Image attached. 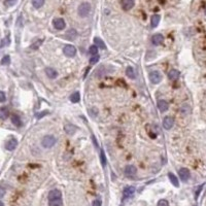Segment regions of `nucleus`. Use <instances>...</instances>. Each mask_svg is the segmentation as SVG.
I'll use <instances>...</instances> for the list:
<instances>
[{
	"label": "nucleus",
	"instance_id": "nucleus-1",
	"mask_svg": "<svg viewBox=\"0 0 206 206\" xmlns=\"http://www.w3.org/2000/svg\"><path fill=\"white\" fill-rule=\"evenodd\" d=\"M90 12H91V4L89 2H83L77 8L78 16L81 18L88 17Z\"/></svg>",
	"mask_w": 206,
	"mask_h": 206
},
{
	"label": "nucleus",
	"instance_id": "nucleus-2",
	"mask_svg": "<svg viewBox=\"0 0 206 206\" xmlns=\"http://www.w3.org/2000/svg\"><path fill=\"white\" fill-rule=\"evenodd\" d=\"M56 142H57V139H56L55 136L47 135L41 140V144H42V146L45 147V149H51V147H53L56 144Z\"/></svg>",
	"mask_w": 206,
	"mask_h": 206
},
{
	"label": "nucleus",
	"instance_id": "nucleus-3",
	"mask_svg": "<svg viewBox=\"0 0 206 206\" xmlns=\"http://www.w3.org/2000/svg\"><path fill=\"white\" fill-rule=\"evenodd\" d=\"M149 81H151L152 83H154V85L159 83L160 81H162V74L160 73L159 71H152V72L149 73Z\"/></svg>",
	"mask_w": 206,
	"mask_h": 206
},
{
	"label": "nucleus",
	"instance_id": "nucleus-4",
	"mask_svg": "<svg viewBox=\"0 0 206 206\" xmlns=\"http://www.w3.org/2000/svg\"><path fill=\"white\" fill-rule=\"evenodd\" d=\"M63 52H64V55L67 56V57H74L76 55V49L71 44H67L64 47L63 49Z\"/></svg>",
	"mask_w": 206,
	"mask_h": 206
},
{
	"label": "nucleus",
	"instance_id": "nucleus-5",
	"mask_svg": "<svg viewBox=\"0 0 206 206\" xmlns=\"http://www.w3.org/2000/svg\"><path fill=\"white\" fill-rule=\"evenodd\" d=\"M53 25H54L55 29H57V30H63L66 27V23L62 18H56L53 21Z\"/></svg>",
	"mask_w": 206,
	"mask_h": 206
},
{
	"label": "nucleus",
	"instance_id": "nucleus-6",
	"mask_svg": "<svg viewBox=\"0 0 206 206\" xmlns=\"http://www.w3.org/2000/svg\"><path fill=\"white\" fill-rule=\"evenodd\" d=\"M178 175H179L180 179L183 181H188L190 179V176H191V173H190L189 169L187 168H181L178 171Z\"/></svg>",
	"mask_w": 206,
	"mask_h": 206
},
{
	"label": "nucleus",
	"instance_id": "nucleus-7",
	"mask_svg": "<svg viewBox=\"0 0 206 206\" xmlns=\"http://www.w3.org/2000/svg\"><path fill=\"white\" fill-rule=\"evenodd\" d=\"M174 125V118L172 116H166L163 121V127L166 129V130H169L171 129Z\"/></svg>",
	"mask_w": 206,
	"mask_h": 206
},
{
	"label": "nucleus",
	"instance_id": "nucleus-8",
	"mask_svg": "<svg viewBox=\"0 0 206 206\" xmlns=\"http://www.w3.org/2000/svg\"><path fill=\"white\" fill-rule=\"evenodd\" d=\"M134 193H135V188H134V187H131V185H129V187L125 188V190H124V192H123L124 199H128V198L132 197L133 195H134Z\"/></svg>",
	"mask_w": 206,
	"mask_h": 206
},
{
	"label": "nucleus",
	"instance_id": "nucleus-9",
	"mask_svg": "<svg viewBox=\"0 0 206 206\" xmlns=\"http://www.w3.org/2000/svg\"><path fill=\"white\" fill-rule=\"evenodd\" d=\"M136 172H137V169H136L135 166H133V165L126 166V168H125V174H126L127 176H129V177H132V176L135 175Z\"/></svg>",
	"mask_w": 206,
	"mask_h": 206
},
{
	"label": "nucleus",
	"instance_id": "nucleus-10",
	"mask_svg": "<svg viewBox=\"0 0 206 206\" xmlns=\"http://www.w3.org/2000/svg\"><path fill=\"white\" fill-rule=\"evenodd\" d=\"M17 145H18V140L16 139V138H12V139H10L6 142L5 149H6L7 151H10V152H12V151H14V149L17 147Z\"/></svg>",
	"mask_w": 206,
	"mask_h": 206
},
{
	"label": "nucleus",
	"instance_id": "nucleus-11",
	"mask_svg": "<svg viewBox=\"0 0 206 206\" xmlns=\"http://www.w3.org/2000/svg\"><path fill=\"white\" fill-rule=\"evenodd\" d=\"M135 4L134 0H122V7L124 10H130Z\"/></svg>",
	"mask_w": 206,
	"mask_h": 206
},
{
	"label": "nucleus",
	"instance_id": "nucleus-12",
	"mask_svg": "<svg viewBox=\"0 0 206 206\" xmlns=\"http://www.w3.org/2000/svg\"><path fill=\"white\" fill-rule=\"evenodd\" d=\"M164 41V36L162 34L158 33V34H155L153 35L152 37V42L154 45H159V44H162Z\"/></svg>",
	"mask_w": 206,
	"mask_h": 206
},
{
	"label": "nucleus",
	"instance_id": "nucleus-13",
	"mask_svg": "<svg viewBox=\"0 0 206 206\" xmlns=\"http://www.w3.org/2000/svg\"><path fill=\"white\" fill-rule=\"evenodd\" d=\"M62 197V193L60 190H52L50 193H49V200H53V199H59Z\"/></svg>",
	"mask_w": 206,
	"mask_h": 206
},
{
	"label": "nucleus",
	"instance_id": "nucleus-14",
	"mask_svg": "<svg viewBox=\"0 0 206 206\" xmlns=\"http://www.w3.org/2000/svg\"><path fill=\"white\" fill-rule=\"evenodd\" d=\"M45 74H47V77L52 78V79H54V78H56L58 76V72L55 70L54 68H52V67H47V68H45Z\"/></svg>",
	"mask_w": 206,
	"mask_h": 206
},
{
	"label": "nucleus",
	"instance_id": "nucleus-15",
	"mask_svg": "<svg viewBox=\"0 0 206 206\" xmlns=\"http://www.w3.org/2000/svg\"><path fill=\"white\" fill-rule=\"evenodd\" d=\"M158 108L160 109V112H165L167 109H168V103L165 101V100H159L158 101Z\"/></svg>",
	"mask_w": 206,
	"mask_h": 206
},
{
	"label": "nucleus",
	"instance_id": "nucleus-16",
	"mask_svg": "<svg viewBox=\"0 0 206 206\" xmlns=\"http://www.w3.org/2000/svg\"><path fill=\"white\" fill-rule=\"evenodd\" d=\"M64 130L65 132L67 133V134H69V135H72V134H74V132L76 131V127L74 125H72V124H66L64 127Z\"/></svg>",
	"mask_w": 206,
	"mask_h": 206
},
{
	"label": "nucleus",
	"instance_id": "nucleus-17",
	"mask_svg": "<svg viewBox=\"0 0 206 206\" xmlns=\"http://www.w3.org/2000/svg\"><path fill=\"white\" fill-rule=\"evenodd\" d=\"M94 43H95L96 47H100V49H102V50H105V49H106V45H105L104 41L102 40L101 38H99V37H95L94 38Z\"/></svg>",
	"mask_w": 206,
	"mask_h": 206
},
{
	"label": "nucleus",
	"instance_id": "nucleus-18",
	"mask_svg": "<svg viewBox=\"0 0 206 206\" xmlns=\"http://www.w3.org/2000/svg\"><path fill=\"white\" fill-rule=\"evenodd\" d=\"M178 76H179V71L178 70L172 69V70L169 71L168 77H169V79H171V81H175V79H177Z\"/></svg>",
	"mask_w": 206,
	"mask_h": 206
},
{
	"label": "nucleus",
	"instance_id": "nucleus-19",
	"mask_svg": "<svg viewBox=\"0 0 206 206\" xmlns=\"http://www.w3.org/2000/svg\"><path fill=\"white\" fill-rule=\"evenodd\" d=\"M10 116V112H8V108L7 107H1L0 108V118L1 120H6Z\"/></svg>",
	"mask_w": 206,
	"mask_h": 206
},
{
	"label": "nucleus",
	"instance_id": "nucleus-20",
	"mask_svg": "<svg viewBox=\"0 0 206 206\" xmlns=\"http://www.w3.org/2000/svg\"><path fill=\"white\" fill-rule=\"evenodd\" d=\"M168 177H169V179H170V181H171V183H172L174 187H176V188H178L179 187V183H178V179H177V177H176L173 173H171V172H169L168 173Z\"/></svg>",
	"mask_w": 206,
	"mask_h": 206
},
{
	"label": "nucleus",
	"instance_id": "nucleus-21",
	"mask_svg": "<svg viewBox=\"0 0 206 206\" xmlns=\"http://www.w3.org/2000/svg\"><path fill=\"white\" fill-rule=\"evenodd\" d=\"M159 22H160V16L159 14H154L151 19V25H152L153 28H156L158 25H159Z\"/></svg>",
	"mask_w": 206,
	"mask_h": 206
},
{
	"label": "nucleus",
	"instance_id": "nucleus-22",
	"mask_svg": "<svg viewBox=\"0 0 206 206\" xmlns=\"http://www.w3.org/2000/svg\"><path fill=\"white\" fill-rule=\"evenodd\" d=\"M76 36H77V32H76L74 29H70L69 31H67L66 38H67V39H69V40H73Z\"/></svg>",
	"mask_w": 206,
	"mask_h": 206
},
{
	"label": "nucleus",
	"instance_id": "nucleus-23",
	"mask_svg": "<svg viewBox=\"0 0 206 206\" xmlns=\"http://www.w3.org/2000/svg\"><path fill=\"white\" fill-rule=\"evenodd\" d=\"M10 120H12V123L14 124V126H17V127H21L22 126V121H21V118H20L19 116L14 114V116H12Z\"/></svg>",
	"mask_w": 206,
	"mask_h": 206
},
{
	"label": "nucleus",
	"instance_id": "nucleus-24",
	"mask_svg": "<svg viewBox=\"0 0 206 206\" xmlns=\"http://www.w3.org/2000/svg\"><path fill=\"white\" fill-rule=\"evenodd\" d=\"M62 205H63V202H62L61 198H59V199L49 200V206H62Z\"/></svg>",
	"mask_w": 206,
	"mask_h": 206
},
{
	"label": "nucleus",
	"instance_id": "nucleus-25",
	"mask_svg": "<svg viewBox=\"0 0 206 206\" xmlns=\"http://www.w3.org/2000/svg\"><path fill=\"white\" fill-rule=\"evenodd\" d=\"M126 75L128 76L129 78H135L136 77L135 71H134V69H133L132 67H127V69H126Z\"/></svg>",
	"mask_w": 206,
	"mask_h": 206
},
{
	"label": "nucleus",
	"instance_id": "nucleus-26",
	"mask_svg": "<svg viewBox=\"0 0 206 206\" xmlns=\"http://www.w3.org/2000/svg\"><path fill=\"white\" fill-rule=\"evenodd\" d=\"M79 100H81V95H79L78 92L73 93L70 96V101L73 102V103H77V102H79Z\"/></svg>",
	"mask_w": 206,
	"mask_h": 206
},
{
	"label": "nucleus",
	"instance_id": "nucleus-27",
	"mask_svg": "<svg viewBox=\"0 0 206 206\" xmlns=\"http://www.w3.org/2000/svg\"><path fill=\"white\" fill-rule=\"evenodd\" d=\"M44 4V0H32V5L35 8H40Z\"/></svg>",
	"mask_w": 206,
	"mask_h": 206
},
{
	"label": "nucleus",
	"instance_id": "nucleus-28",
	"mask_svg": "<svg viewBox=\"0 0 206 206\" xmlns=\"http://www.w3.org/2000/svg\"><path fill=\"white\" fill-rule=\"evenodd\" d=\"M100 161H101V164L103 167L106 166V157H105L104 151H103V149L100 151Z\"/></svg>",
	"mask_w": 206,
	"mask_h": 206
},
{
	"label": "nucleus",
	"instance_id": "nucleus-29",
	"mask_svg": "<svg viewBox=\"0 0 206 206\" xmlns=\"http://www.w3.org/2000/svg\"><path fill=\"white\" fill-rule=\"evenodd\" d=\"M10 37L7 36V37H5L4 39H2V41H1V43H0V47L2 49V47H6V45L10 44Z\"/></svg>",
	"mask_w": 206,
	"mask_h": 206
},
{
	"label": "nucleus",
	"instance_id": "nucleus-30",
	"mask_svg": "<svg viewBox=\"0 0 206 206\" xmlns=\"http://www.w3.org/2000/svg\"><path fill=\"white\" fill-rule=\"evenodd\" d=\"M191 112V107L189 105H183L181 106V114H189Z\"/></svg>",
	"mask_w": 206,
	"mask_h": 206
},
{
	"label": "nucleus",
	"instance_id": "nucleus-31",
	"mask_svg": "<svg viewBox=\"0 0 206 206\" xmlns=\"http://www.w3.org/2000/svg\"><path fill=\"white\" fill-rule=\"evenodd\" d=\"M18 0H4V5L7 7L14 6L16 3H17Z\"/></svg>",
	"mask_w": 206,
	"mask_h": 206
},
{
	"label": "nucleus",
	"instance_id": "nucleus-32",
	"mask_svg": "<svg viewBox=\"0 0 206 206\" xmlns=\"http://www.w3.org/2000/svg\"><path fill=\"white\" fill-rule=\"evenodd\" d=\"M90 54L92 55V56H96L97 55V53H98V47H96V45H91L90 47Z\"/></svg>",
	"mask_w": 206,
	"mask_h": 206
},
{
	"label": "nucleus",
	"instance_id": "nucleus-33",
	"mask_svg": "<svg viewBox=\"0 0 206 206\" xmlns=\"http://www.w3.org/2000/svg\"><path fill=\"white\" fill-rule=\"evenodd\" d=\"M157 206H169V202L165 199H161V200H159Z\"/></svg>",
	"mask_w": 206,
	"mask_h": 206
},
{
	"label": "nucleus",
	"instance_id": "nucleus-34",
	"mask_svg": "<svg viewBox=\"0 0 206 206\" xmlns=\"http://www.w3.org/2000/svg\"><path fill=\"white\" fill-rule=\"evenodd\" d=\"M98 61H99V56H98V55H96V56H93V57L91 58L90 63H91V64H96Z\"/></svg>",
	"mask_w": 206,
	"mask_h": 206
},
{
	"label": "nucleus",
	"instance_id": "nucleus-35",
	"mask_svg": "<svg viewBox=\"0 0 206 206\" xmlns=\"http://www.w3.org/2000/svg\"><path fill=\"white\" fill-rule=\"evenodd\" d=\"M10 62V56H5V57H3L2 61H1V64H2V65H6V64H8Z\"/></svg>",
	"mask_w": 206,
	"mask_h": 206
},
{
	"label": "nucleus",
	"instance_id": "nucleus-36",
	"mask_svg": "<svg viewBox=\"0 0 206 206\" xmlns=\"http://www.w3.org/2000/svg\"><path fill=\"white\" fill-rule=\"evenodd\" d=\"M5 100H6V96L2 91H0V102H4Z\"/></svg>",
	"mask_w": 206,
	"mask_h": 206
},
{
	"label": "nucleus",
	"instance_id": "nucleus-37",
	"mask_svg": "<svg viewBox=\"0 0 206 206\" xmlns=\"http://www.w3.org/2000/svg\"><path fill=\"white\" fill-rule=\"evenodd\" d=\"M40 42H42V40H38V41H36V42H34V44H32L31 45V49H37L39 45H40Z\"/></svg>",
	"mask_w": 206,
	"mask_h": 206
},
{
	"label": "nucleus",
	"instance_id": "nucleus-38",
	"mask_svg": "<svg viewBox=\"0 0 206 206\" xmlns=\"http://www.w3.org/2000/svg\"><path fill=\"white\" fill-rule=\"evenodd\" d=\"M97 114H98L97 108H91V109H90V114H91V116H97Z\"/></svg>",
	"mask_w": 206,
	"mask_h": 206
},
{
	"label": "nucleus",
	"instance_id": "nucleus-39",
	"mask_svg": "<svg viewBox=\"0 0 206 206\" xmlns=\"http://www.w3.org/2000/svg\"><path fill=\"white\" fill-rule=\"evenodd\" d=\"M92 206H101V201L100 200H94L92 203Z\"/></svg>",
	"mask_w": 206,
	"mask_h": 206
},
{
	"label": "nucleus",
	"instance_id": "nucleus-40",
	"mask_svg": "<svg viewBox=\"0 0 206 206\" xmlns=\"http://www.w3.org/2000/svg\"><path fill=\"white\" fill-rule=\"evenodd\" d=\"M4 195H5V189L3 187H0V199H1Z\"/></svg>",
	"mask_w": 206,
	"mask_h": 206
},
{
	"label": "nucleus",
	"instance_id": "nucleus-41",
	"mask_svg": "<svg viewBox=\"0 0 206 206\" xmlns=\"http://www.w3.org/2000/svg\"><path fill=\"white\" fill-rule=\"evenodd\" d=\"M203 185H200L199 188H198V190H197V192H196V196H195V198H198V196H199V194H200V192H201V190L203 189Z\"/></svg>",
	"mask_w": 206,
	"mask_h": 206
},
{
	"label": "nucleus",
	"instance_id": "nucleus-42",
	"mask_svg": "<svg viewBox=\"0 0 206 206\" xmlns=\"http://www.w3.org/2000/svg\"><path fill=\"white\" fill-rule=\"evenodd\" d=\"M47 114V112H41V114H37V116H37V118H41V116H45V114Z\"/></svg>",
	"mask_w": 206,
	"mask_h": 206
},
{
	"label": "nucleus",
	"instance_id": "nucleus-43",
	"mask_svg": "<svg viewBox=\"0 0 206 206\" xmlns=\"http://www.w3.org/2000/svg\"><path fill=\"white\" fill-rule=\"evenodd\" d=\"M0 206H4V204H3L2 201H0Z\"/></svg>",
	"mask_w": 206,
	"mask_h": 206
},
{
	"label": "nucleus",
	"instance_id": "nucleus-44",
	"mask_svg": "<svg viewBox=\"0 0 206 206\" xmlns=\"http://www.w3.org/2000/svg\"><path fill=\"white\" fill-rule=\"evenodd\" d=\"M205 14H206V8H205Z\"/></svg>",
	"mask_w": 206,
	"mask_h": 206
}]
</instances>
